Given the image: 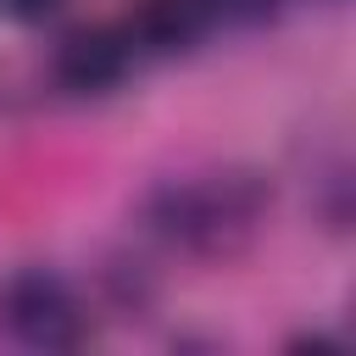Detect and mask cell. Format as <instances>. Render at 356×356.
Here are the masks:
<instances>
[{
	"label": "cell",
	"mask_w": 356,
	"mask_h": 356,
	"mask_svg": "<svg viewBox=\"0 0 356 356\" xmlns=\"http://www.w3.org/2000/svg\"><path fill=\"white\" fill-rule=\"evenodd\" d=\"M134 50L128 28H72L56 50V83L72 95H106L128 78Z\"/></svg>",
	"instance_id": "3"
},
{
	"label": "cell",
	"mask_w": 356,
	"mask_h": 356,
	"mask_svg": "<svg viewBox=\"0 0 356 356\" xmlns=\"http://www.w3.org/2000/svg\"><path fill=\"white\" fill-rule=\"evenodd\" d=\"M211 28H217V22H211L206 0H139V11H134V22H128V39L145 44V50L172 56V50L200 44Z\"/></svg>",
	"instance_id": "4"
},
{
	"label": "cell",
	"mask_w": 356,
	"mask_h": 356,
	"mask_svg": "<svg viewBox=\"0 0 356 356\" xmlns=\"http://www.w3.org/2000/svg\"><path fill=\"white\" fill-rule=\"evenodd\" d=\"M206 11H211V22H234V28H250V22L273 17V11H278V0H206Z\"/></svg>",
	"instance_id": "5"
},
{
	"label": "cell",
	"mask_w": 356,
	"mask_h": 356,
	"mask_svg": "<svg viewBox=\"0 0 356 356\" xmlns=\"http://www.w3.org/2000/svg\"><path fill=\"white\" fill-rule=\"evenodd\" d=\"M267 200L273 195H267V184L256 172H245V167H200V172L156 184L150 200H145V222L172 250H189V256H206V261H228L267 222Z\"/></svg>",
	"instance_id": "1"
},
{
	"label": "cell",
	"mask_w": 356,
	"mask_h": 356,
	"mask_svg": "<svg viewBox=\"0 0 356 356\" xmlns=\"http://www.w3.org/2000/svg\"><path fill=\"white\" fill-rule=\"evenodd\" d=\"M56 6H61V0H0V11L17 17V22H44Z\"/></svg>",
	"instance_id": "6"
},
{
	"label": "cell",
	"mask_w": 356,
	"mask_h": 356,
	"mask_svg": "<svg viewBox=\"0 0 356 356\" xmlns=\"http://www.w3.org/2000/svg\"><path fill=\"white\" fill-rule=\"evenodd\" d=\"M0 317L28 350H78L89 339V317H83L78 295L67 289V278H56L44 267H28V273L6 278Z\"/></svg>",
	"instance_id": "2"
}]
</instances>
